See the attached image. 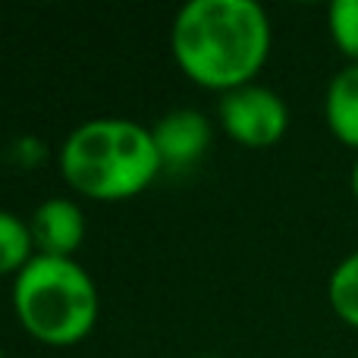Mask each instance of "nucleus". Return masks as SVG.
<instances>
[{
	"mask_svg": "<svg viewBox=\"0 0 358 358\" xmlns=\"http://www.w3.org/2000/svg\"><path fill=\"white\" fill-rule=\"evenodd\" d=\"M170 48L192 82L227 94L264 66L271 19L255 0H192L176 13Z\"/></svg>",
	"mask_w": 358,
	"mask_h": 358,
	"instance_id": "1",
	"label": "nucleus"
},
{
	"mask_svg": "<svg viewBox=\"0 0 358 358\" xmlns=\"http://www.w3.org/2000/svg\"><path fill=\"white\" fill-rule=\"evenodd\" d=\"M164 161L151 129L136 120L98 117L76 126L60 148V173L79 195L123 201L155 182Z\"/></svg>",
	"mask_w": 358,
	"mask_h": 358,
	"instance_id": "2",
	"label": "nucleus"
},
{
	"mask_svg": "<svg viewBox=\"0 0 358 358\" xmlns=\"http://www.w3.org/2000/svg\"><path fill=\"white\" fill-rule=\"evenodd\" d=\"M16 317L38 343L73 346L98 324V286L73 258L35 255L13 283Z\"/></svg>",
	"mask_w": 358,
	"mask_h": 358,
	"instance_id": "3",
	"label": "nucleus"
},
{
	"mask_svg": "<svg viewBox=\"0 0 358 358\" xmlns=\"http://www.w3.org/2000/svg\"><path fill=\"white\" fill-rule=\"evenodd\" d=\"M220 126L229 138L248 148H267L280 142L289 126V110L283 98L271 88L242 85L220 98Z\"/></svg>",
	"mask_w": 358,
	"mask_h": 358,
	"instance_id": "4",
	"label": "nucleus"
},
{
	"mask_svg": "<svg viewBox=\"0 0 358 358\" xmlns=\"http://www.w3.org/2000/svg\"><path fill=\"white\" fill-rule=\"evenodd\" d=\"M29 227L38 255H50V258H73V252L85 239V214L69 198H48L31 214Z\"/></svg>",
	"mask_w": 358,
	"mask_h": 358,
	"instance_id": "5",
	"label": "nucleus"
},
{
	"mask_svg": "<svg viewBox=\"0 0 358 358\" xmlns=\"http://www.w3.org/2000/svg\"><path fill=\"white\" fill-rule=\"evenodd\" d=\"M164 167H189L208 151L210 123L195 110H173L151 129Z\"/></svg>",
	"mask_w": 358,
	"mask_h": 358,
	"instance_id": "6",
	"label": "nucleus"
},
{
	"mask_svg": "<svg viewBox=\"0 0 358 358\" xmlns=\"http://www.w3.org/2000/svg\"><path fill=\"white\" fill-rule=\"evenodd\" d=\"M327 126L340 142L358 148V63L334 76L324 101Z\"/></svg>",
	"mask_w": 358,
	"mask_h": 358,
	"instance_id": "7",
	"label": "nucleus"
},
{
	"mask_svg": "<svg viewBox=\"0 0 358 358\" xmlns=\"http://www.w3.org/2000/svg\"><path fill=\"white\" fill-rule=\"evenodd\" d=\"M31 252H35L31 227L10 210H0V277L19 273L35 258Z\"/></svg>",
	"mask_w": 358,
	"mask_h": 358,
	"instance_id": "8",
	"label": "nucleus"
},
{
	"mask_svg": "<svg viewBox=\"0 0 358 358\" xmlns=\"http://www.w3.org/2000/svg\"><path fill=\"white\" fill-rule=\"evenodd\" d=\"M330 305L343 321L358 327V252L349 255L330 277Z\"/></svg>",
	"mask_w": 358,
	"mask_h": 358,
	"instance_id": "9",
	"label": "nucleus"
},
{
	"mask_svg": "<svg viewBox=\"0 0 358 358\" xmlns=\"http://www.w3.org/2000/svg\"><path fill=\"white\" fill-rule=\"evenodd\" d=\"M330 35L336 48L358 63V0H336L330 6Z\"/></svg>",
	"mask_w": 358,
	"mask_h": 358,
	"instance_id": "10",
	"label": "nucleus"
},
{
	"mask_svg": "<svg viewBox=\"0 0 358 358\" xmlns=\"http://www.w3.org/2000/svg\"><path fill=\"white\" fill-rule=\"evenodd\" d=\"M352 192H355V198H358V161H355V167H352Z\"/></svg>",
	"mask_w": 358,
	"mask_h": 358,
	"instance_id": "11",
	"label": "nucleus"
},
{
	"mask_svg": "<svg viewBox=\"0 0 358 358\" xmlns=\"http://www.w3.org/2000/svg\"><path fill=\"white\" fill-rule=\"evenodd\" d=\"M0 358H3V352H0Z\"/></svg>",
	"mask_w": 358,
	"mask_h": 358,
	"instance_id": "12",
	"label": "nucleus"
}]
</instances>
